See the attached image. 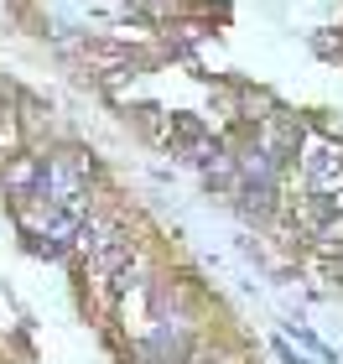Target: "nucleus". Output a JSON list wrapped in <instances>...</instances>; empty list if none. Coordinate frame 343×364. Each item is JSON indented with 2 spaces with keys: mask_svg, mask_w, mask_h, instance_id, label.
<instances>
[{
  "mask_svg": "<svg viewBox=\"0 0 343 364\" xmlns=\"http://www.w3.org/2000/svg\"><path fill=\"white\" fill-rule=\"evenodd\" d=\"M307 167H312V188L317 193H338L343 188V146H322Z\"/></svg>",
  "mask_w": 343,
  "mask_h": 364,
  "instance_id": "1",
  "label": "nucleus"
},
{
  "mask_svg": "<svg viewBox=\"0 0 343 364\" xmlns=\"http://www.w3.org/2000/svg\"><path fill=\"white\" fill-rule=\"evenodd\" d=\"M37 177H42V161H37V156H21V161H11L6 188H11L16 198H37Z\"/></svg>",
  "mask_w": 343,
  "mask_h": 364,
  "instance_id": "2",
  "label": "nucleus"
},
{
  "mask_svg": "<svg viewBox=\"0 0 343 364\" xmlns=\"http://www.w3.org/2000/svg\"><path fill=\"white\" fill-rule=\"evenodd\" d=\"M317 245L338 250V245H343V219H328V224H322V229H317Z\"/></svg>",
  "mask_w": 343,
  "mask_h": 364,
  "instance_id": "3",
  "label": "nucleus"
},
{
  "mask_svg": "<svg viewBox=\"0 0 343 364\" xmlns=\"http://www.w3.org/2000/svg\"><path fill=\"white\" fill-rule=\"evenodd\" d=\"M338 208H343V198H338Z\"/></svg>",
  "mask_w": 343,
  "mask_h": 364,
  "instance_id": "4",
  "label": "nucleus"
}]
</instances>
